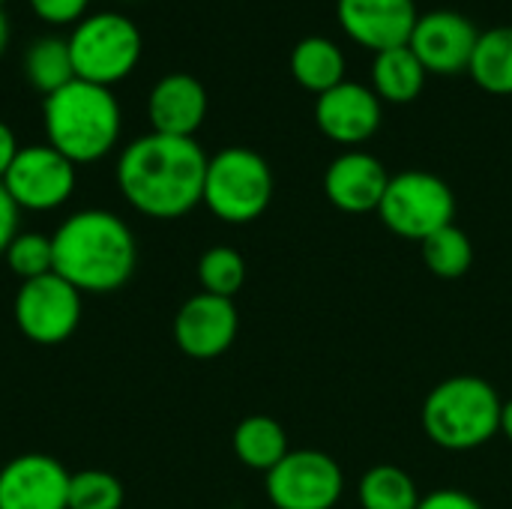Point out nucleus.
<instances>
[{
	"mask_svg": "<svg viewBox=\"0 0 512 509\" xmlns=\"http://www.w3.org/2000/svg\"><path fill=\"white\" fill-rule=\"evenodd\" d=\"M207 153L195 138L150 132L123 147L117 186L150 219H180L204 201Z\"/></svg>",
	"mask_w": 512,
	"mask_h": 509,
	"instance_id": "nucleus-1",
	"label": "nucleus"
},
{
	"mask_svg": "<svg viewBox=\"0 0 512 509\" xmlns=\"http://www.w3.org/2000/svg\"><path fill=\"white\" fill-rule=\"evenodd\" d=\"M54 273L81 294L120 291L138 267L132 228L111 210H78L54 234Z\"/></svg>",
	"mask_w": 512,
	"mask_h": 509,
	"instance_id": "nucleus-2",
	"label": "nucleus"
},
{
	"mask_svg": "<svg viewBox=\"0 0 512 509\" xmlns=\"http://www.w3.org/2000/svg\"><path fill=\"white\" fill-rule=\"evenodd\" d=\"M42 123L54 150H60L75 165H87L114 150L123 111L111 87L75 78L45 96Z\"/></svg>",
	"mask_w": 512,
	"mask_h": 509,
	"instance_id": "nucleus-3",
	"label": "nucleus"
},
{
	"mask_svg": "<svg viewBox=\"0 0 512 509\" xmlns=\"http://www.w3.org/2000/svg\"><path fill=\"white\" fill-rule=\"evenodd\" d=\"M504 402L498 390L477 375H456L435 384L423 402V432L450 453H468L501 435Z\"/></svg>",
	"mask_w": 512,
	"mask_h": 509,
	"instance_id": "nucleus-4",
	"label": "nucleus"
},
{
	"mask_svg": "<svg viewBox=\"0 0 512 509\" xmlns=\"http://www.w3.org/2000/svg\"><path fill=\"white\" fill-rule=\"evenodd\" d=\"M273 189L276 180L261 153L249 147H225L207 159L201 204L225 225H249L267 213Z\"/></svg>",
	"mask_w": 512,
	"mask_h": 509,
	"instance_id": "nucleus-5",
	"label": "nucleus"
},
{
	"mask_svg": "<svg viewBox=\"0 0 512 509\" xmlns=\"http://www.w3.org/2000/svg\"><path fill=\"white\" fill-rule=\"evenodd\" d=\"M141 48L144 39L138 24L117 12L84 15L69 36L75 78L102 87L123 81L141 60Z\"/></svg>",
	"mask_w": 512,
	"mask_h": 509,
	"instance_id": "nucleus-6",
	"label": "nucleus"
},
{
	"mask_svg": "<svg viewBox=\"0 0 512 509\" xmlns=\"http://www.w3.org/2000/svg\"><path fill=\"white\" fill-rule=\"evenodd\" d=\"M378 219L402 240L423 243L429 234L453 225L456 195L432 171H399L390 177L378 207Z\"/></svg>",
	"mask_w": 512,
	"mask_h": 509,
	"instance_id": "nucleus-7",
	"label": "nucleus"
},
{
	"mask_svg": "<svg viewBox=\"0 0 512 509\" xmlns=\"http://www.w3.org/2000/svg\"><path fill=\"white\" fill-rule=\"evenodd\" d=\"M81 312V291L57 273L21 282L12 306L18 330L33 345H63L72 339L81 324Z\"/></svg>",
	"mask_w": 512,
	"mask_h": 509,
	"instance_id": "nucleus-8",
	"label": "nucleus"
},
{
	"mask_svg": "<svg viewBox=\"0 0 512 509\" xmlns=\"http://www.w3.org/2000/svg\"><path fill=\"white\" fill-rule=\"evenodd\" d=\"M264 489L276 509H333L345 492V474L321 450H291L267 474Z\"/></svg>",
	"mask_w": 512,
	"mask_h": 509,
	"instance_id": "nucleus-9",
	"label": "nucleus"
},
{
	"mask_svg": "<svg viewBox=\"0 0 512 509\" xmlns=\"http://www.w3.org/2000/svg\"><path fill=\"white\" fill-rule=\"evenodd\" d=\"M0 183L18 210H57L75 192V162H69L51 144H27L18 150Z\"/></svg>",
	"mask_w": 512,
	"mask_h": 509,
	"instance_id": "nucleus-10",
	"label": "nucleus"
},
{
	"mask_svg": "<svg viewBox=\"0 0 512 509\" xmlns=\"http://www.w3.org/2000/svg\"><path fill=\"white\" fill-rule=\"evenodd\" d=\"M480 30L471 18L456 9H432L417 18V27L408 39V48L417 54L426 72L432 75H459L468 72Z\"/></svg>",
	"mask_w": 512,
	"mask_h": 509,
	"instance_id": "nucleus-11",
	"label": "nucleus"
},
{
	"mask_svg": "<svg viewBox=\"0 0 512 509\" xmlns=\"http://www.w3.org/2000/svg\"><path fill=\"white\" fill-rule=\"evenodd\" d=\"M240 330V315L234 300L216 294L189 297L174 318V342L192 360H216L222 357Z\"/></svg>",
	"mask_w": 512,
	"mask_h": 509,
	"instance_id": "nucleus-12",
	"label": "nucleus"
},
{
	"mask_svg": "<svg viewBox=\"0 0 512 509\" xmlns=\"http://www.w3.org/2000/svg\"><path fill=\"white\" fill-rule=\"evenodd\" d=\"M69 480L54 456H15L0 468V509H69Z\"/></svg>",
	"mask_w": 512,
	"mask_h": 509,
	"instance_id": "nucleus-13",
	"label": "nucleus"
},
{
	"mask_svg": "<svg viewBox=\"0 0 512 509\" xmlns=\"http://www.w3.org/2000/svg\"><path fill=\"white\" fill-rule=\"evenodd\" d=\"M381 120H384V108L378 93L360 81L345 78L333 90L321 93L315 102L318 129L342 147L366 144L381 129Z\"/></svg>",
	"mask_w": 512,
	"mask_h": 509,
	"instance_id": "nucleus-14",
	"label": "nucleus"
},
{
	"mask_svg": "<svg viewBox=\"0 0 512 509\" xmlns=\"http://www.w3.org/2000/svg\"><path fill=\"white\" fill-rule=\"evenodd\" d=\"M336 18L357 45L381 54L408 45L420 12L414 0H336Z\"/></svg>",
	"mask_w": 512,
	"mask_h": 509,
	"instance_id": "nucleus-15",
	"label": "nucleus"
},
{
	"mask_svg": "<svg viewBox=\"0 0 512 509\" xmlns=\"http://www.w3.org/2000/svg\"><path fill=\"white\" fill-rule=\"evenodd\" d=\"M390 177L393 174L378 156L366 150H345L324 171V195L342 213H378Z\"/></svg>",
	"mask_w": 512,
	"mask_h": 509,
	"instance_id": "nucleus-16",
	"label": "nucleus"
},
{
	"mask_svg": "<svg viewBox=\"0 0 512 509\" xmlns=\"http://www.w3.org/2000/svg\"><path fill=\"white\" fill-rule=\"evenodd\" d=\"M147 117L153 132L195 138L207 117V90L189 72H171L159 78L147 96Z\"/></svg>",
	"mask_w": 512,
	"mask_h": 509,
	"instance_id": "nucleus-17",
	"label": "nucleus"
},
{
	"mask_svg": "<svg viewBox=\"0 0 512 509\" xmlns=\"http://www.w3.org/2000/svg\"><path fill=\"white\" fill-rule=\"evenodd\" d=\"M291 75L303 90L321 96L345 81V51L327 36H306L291 51Z\"/></svg>",
	"mask_w": 512,
	"mask_h": 509,
	"instance_id": "nucleus-18",
	"label": "nucleus"
},
{
	"mask_svg": "<svg viewBox=\"0 0 512 509\" xmlns=\"http://www.w3.org/2000/svg\"><path fill=\"white\" fill-rule=\"evenodd\" d=\"M426 69L417 60V54L408 45L390 48L375 54L372 63V90L378 93L381 102H393V105H408L414 102L423 87H426Z\"/></svg>",
	"mask_w": 512,
	"mask_h": 509,
	"instance_id": "nucleus-19",
	"label": "nucleus"
},
{
	"mask_svg": "<svg viewBox=\"0 0 512 509\" xmlns=\"http://www.w3.org/2000/svg\"><path fill=\"white\" fill-rule=\"evenodd\" d=\"M234 456L261 474H270L291 450H288V435L279 420L267 414H252L237 423L234 429Z\"/></svg>",
	"mask_w": 512,
	"mask_h": 509,
	"instance_id": "nucleus-20",
	"label": "nucleus"
},
{
	"mask_svg": "<svg viewBox=\"0 0 512 509\" xmlns=\"http://www.w3.org/2000/svg\"><path fill=\"white\" fill-rule=\"evenodd\" d=\"M474 84L492 96H512V27L483 30L468 66Z\"/></svg>",
	"mask_w": 512,
	"mask_h": 509,
	"instance_id": "nucleus-21",
	"label": "nucleus"
},
{
	"mask_svg": "<svg viewBox=\"0 0 512 509\" xmlns=\"http://www.w3.org/2000/svg\"><path fill=\"white\" fill-rule=\"evenodd\" d=\"M24 78L42 96L75 81V66L69 54V39L63 36H36L24 51Z\"/></svg>",
	"mask_w": 512,
	"mask_h": 509,
	"instance_id": "nucleus-22",
	"label": "nucleus"
},
{
	"mask_svg": "<svg viewBox=\"0 0 512 509\" xmlns=\"http://www.w3.org/2000/svg\"><path fill=\"white\" fill-rule=\"evenodd\" d=\"M420 498L414 477L396 465H375L357 483V501L363 509H417Z\"/></svg>",
	"mask_w": 512,
	"mask_h": 509,
	"instance_id": "nucleus-23",
	"label": "nucleus"
},
{
	"mask_svg": "<svg viewBox=\"0 0 512 509\" xmlns=\"http://www.w3.org/2000/svg\"><path fill=\"white\" fill-rule=\"evenodd\" d=\"M420 252H423V264L438 279H462L474 264V243L456 222L429 234L420 243Z\"/></svg>",
	"mask_w": 512,
	"mask_h": 509,
	"instance_id": "nucleus-24",
	"label": "nucleus"
},
{
	"mask_svg": "<svg viewBox=\"0 0 512 509\" xmlns=\"http://www.w3.org/2000/svg\"><path fill=\"white\" fill-rule=\"evenodd\" d=\"M198 282L204 294L234 300L246 285V261L231 246H213L198 258Z\"/></svg>",
	"mask_w": 512,
	"mask_h": 509,
	"instance_id": "nucleus-25",
	"label": "nucleus"
},
{
	"mask_svg": "<svg viewBox=\"0 0 512 509\" xmlns=\"http://www.w3.org/2000/svg\"><path fill=\"white\" fill-rule=\"evenodd\" d=\"M3 258H6V267L12 270V276H18L21 282L48 276V273H54V246H51V234L18 231L15 240L6 246Z\"/></svg>",
	"mask_w": 512,
	"mask_h": 509,
	"instance_id": "nucleus-26",
	"label": "nucleus"
},
{
	"mask_svg": "<svg viewBox=\"0 0 512 509\" xmlns=\"http://www.w3.org/2000/svg\"><path fill=\"white\" fill-rule=\"evenodd\" d=\"M123 483L99 468L72 474L69 480V509H120Z\"/></svg>",
	"mask_w": 512,
	"mask_h": 509,
	"instance_id": "nucleus-27",
	"label": "nucleus"
},
{
	"mask_svg": "<svg viewBox=\"0 0 512 509\" xmlns=\"http://www.w3.org/2000/svg\"><path fill=\"white\" fill-rule=\"evenodd\" d=\"M90 0H30L36 18L48 24H78L87 15Z\"/></svg>",
	"mask_w": 512,
	"mask_h": 509,
	"instance_id": "nucleus-28",
	"label": "nucleus"
},
{
	"mask_svg": "<svg viewBox=\"0 0 512 509\" xmlns=\"http://www.w3.org/2000/svg\"><path fill=\"white\" fill-rule=\"evenodd\" d=\"M417 509H483L477 498H471L468 492H459V489H438V492H429L420 498V507Z\"/></svg>",
	"mask_w": 512,
	"mask_h": 509,
	"instance_id": "nucleus-29",
	"label": "nucleus"
},
{
	"mask_svg": "<svg viewBox=\"0 0 512 509\" xmlns=\"http://www.w3.org/2000/svg\"><path fill=\"white\" fill-rule=\"evenodd\" d=\"M18 204L9 198V192H6V186L0 183V255L6 252V246L15 240V234H18Z\"/></svg>",
	"mask_w": 512,
	"mask_h": 509,
	"instance_id": "nucleus-30",
	"label": "nucleus"
},
{
	"mask_svg": "<svg viewBox=\"0 0 512 509\" xmlns=\"http://www.w3.org/2000/svg\"><path fill=\"white\" fill-rule=\"evenodd\" d=\"M18 141H15V132L0 120V180L6 177V171H9V165H12V159L18 156Z\"/></svg>",
	"mask_w": 512,
	"mask_h": 509,
	"instance_id": "nucleus-31",
	"label": "nucleus"
},
{
	"mask_svg": "<svg viewBox=\"0 0 512 509\" xmlns=\"http://www.w3.org/2000/svg\"><path fill=\"white\" fill-rule=\"evenodd\" d=\"M501 435L512 444V399L504 402V411H501Z\"/></svg>",
	"mask_w": 512,
	"mask_h": 509,
	"instance_id": "nucleus-32",
	"label": "nucleus"
},
{
	"mask_svg": "<svg viewBox=\"0 0 512 509\" xmlns=\"http://www.w3.org/2000/svg\"><path fill=\"white\" fill-rule=\"evenodd\" d=\"M6 45H9V21H6V15H3V9H0V57H3Z\"/></svg>",
	"mask_w": 512,
	"mask_h": 509,
	"instance_id": "nucleus-33",
	"label": "nucleus"
},
{
	"mask_svg": "<svg viewBox=\"0 0 512 509\" xmlns=\"http://www.w3.org/2000/svg\"><path fill=\"white\" fill-rule=\"evenodd\" d=\"M0 6H3V0H0Z\"/></svg>",
	"mask_w": 512,
	"mask_h": 509,
	"instance_id": "nucleus-34",
	"label": "nucleus"
}]
</instances>
